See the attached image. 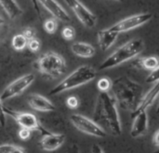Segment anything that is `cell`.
<instances>
[{
    "instance_id": "36",
    "label": "cell",
    "mask_w": 159,
    "mask_h": 153,
    "mask_svg": "<svg viewBox=\"0 0 159 153\" xmlns=\"http://www.w3.org/2000/svg\"><path fill=\"white\" fill-rule=\"evenodd\" d=\"M157 112L159 113V103H158V106H157Z\"/></svg>"
},
{
    "instance_id": "17",
    "label": "cell",
    "mask_w": 159,
    "mask_h": 153,
    "mask_svg": "<svg viewBox=\"0 0 159 153\" xmlns=\"http://www.w3.org/2000/svg\"><path fill=\"white\" fill-rule=\"evenodd\" d=\"M72 51L82 58H90L95 54V48L89 43L85 42H75L71 46Z\"/></svg>"
},
{
    "instance_id": "6",
    "label": "cell",
    "mask_w": 159,
    "mask_h": 153,
    "mask_svg": "<svg viewBox=\"0 0 159 153\" xmlns=\"http://www.w3.org/2000/svg\"><path fill=\"white\" fill-rule=\"evenodd\" d=\"M3 108H4L5 114L11 117L20 125V128H25V129H29L32 131H36V132L40 133L41 135L48 131L40 124L38 119L33 113L16 111V110L11 109V108H6V107H4Z\"/></svg>"
},
{
    "instance_id": "12",
    "label": "cell",
    "mask_w": 159,
    "mask_h": 153,
    "mask_svg": "<svg viewBox=\"0 0 159 153\" xmlns=\"http://www.w3.org/2000/svg\"><path fill=\"white\" fill-rule=\"evenodd\" d=\"M55 19L62 22H69L71 17L56 0H37Z\"/></svg>"
},
{
    "instance_id": "29",
    "label": "cell",
    "mask_w": 159,
    "mask_h": 153,
    "mask_svg": "<svg viewBox=\"0 0 159 153\" xmlns=\"http://www.w3.org/2000/svg\"><path fill=\"white\" fill-rule=\"evenodd\" d=\"M22 35H23V36H24L28 40H30V39H32V38L35 37L36 32H35V30H34L33 27H26V28H24V29H23V31H22Z\"/></svg>"
},
{
    "instance_id": "4",
    "label": "cell",
    "mask_w": 159,
    "mask_h": 153,
    "mask_svg": "<svg viewBox=\"0 0 159 153\" xmlns=\"http://www.w3.org/2000/svg\"><path fill=\"white\" fill-rule=\"evenodd\" d=\"M97 77V71L90 65H82L76 68L74 72L68 75L59 84H57L50 92V95H56L63 92L77 88L87 84Z\"/></svg>"
},
{
    "instance_id": "31",
    "label": "cell",
    "mask_w": 159,
    "mask_h": 153,
    "mask_svg": "<svg viewBox=\"0 0 159 153\" xmlns=\"http://www.w3.org/2000/svg\"><path fill=\"white\" fill-rule=\"evenodd\" d=\"M66 153H79V149L75 144H73L67 149Z\"/></svg>"
},
{
    "instance_id": "28",
    "label": "cell",
    "mask_w": 159,
    "mask_h": 153,
    "mask_svg": "<svg viewBox=\"0 0 159 153\" xmlns=\"http://www.w3.org/2000/svg\"><path fill=\"white\" fill-rule=\"evenodd\" d=\"M33 132H34V131L29 130V129L20 128V130L19 131L18 135H19V137H20L21 140H23V141H27V140H29V139L32 137Z\"/></svg>"
},
{
    "instance_id": "27",
    "label": "cell",
    "mask_w": 159,
    "mask_h": 153,
    "mask_svg": "<svg viewBox=\"0 0 159 153\" xmlns=\"http://www.w3.org/2000/svg\"><path fill=\"white\" fill-rule=\"evenodd\" d=\"M66 106L70 108V109H75L78 108L79 106V99L76 96H69L66 99Z\"/></svg>"
},
{
    "instance_id": "37",
    "label": "cell",
    "mask_w": 159,
    "mask_h": 153,
    "mask_svg": "<svg viewBox=\"0 0 159 153\" xmlns=\"http://www.w3.org/2000/svg\"><path fill=\"white\" fill-rule=\"evenodd\" d=\"M115 1H117V2H123V0H115Z\"/></svg>"
},
{
    "instance_id": "19",
    "label": "cell",
    "mask_w": 159,
    "mask_h": 153,
    "mask_svg": "<svg viewBox=\"0 0 159 153\" xmlns=\"http://www.w3.org/2000/svg\"><path fill=\"white\" fill-rule=\"evenodd\" d=\"M136 64H137V66L141 68L152 71L159 65V58L155 55L145 57V58H141V59H138Z\"/></svg>"
},
{
    "instance_id": "15",
    "label": "cell",
    "mask_w": 159,
    "mask_h": 153,
    "mask_svg": "<svg viewBox=\"0 0 159 153\" xmlns=\"http://www.w3.org/2000/svg\"><path fill=\"white\" fill-rule=\"evenodd\" d=\"M118 36H119V33L113 30L111 27L108 29H103V30L99 31L97 34V36H98V42H99V46L101 50L103 51L109 50L116 41Z\"/></svg>"
},
{
    "instance_id": "32",
    "label": "cell",
    "mask_w": 159,
    "mask_h": 153,
    "mask_svg": "<svg viewBox=\"0 0 159 153\" xmlns=\"http://www.w3.org/2000/svg\"><path fill=\"white\" fill-rule=\"evenodd\" d=\"M91 153H104V151H102V149L99 145L94 144L92 146V149H91Z\"/></svg>"
},
{
    "instance_id": "34",
    "label": "cell",
    "mask_w": 159,
    "mask_h": 153,
    "mask_svg": "<svg viewBox=\"0 0 159 153\" xmlns=\"http://www.w3.org/2000/svg\"><path fill=\"white\" fill-rule=\"evenodd\" d=\"M153 141H154V144L155 146L158 147L159 148V130H157L154 136V138H153Z\"/></svg>"
},
{
    "instance_id": "30",
    "label": "cell",
    "mask_w": 159,
    "mask_h": 153,
    "mask_svg": "<svg viewBox=\"0 0 159 153\" xmlns=\"http://www.w3.org/2000/svg\"><path fill=\"white\" fill-rule=\"evenodd\" d=\"M4 108V106H3L2 100L0 98V125L2 127H4L5 124H6V114L4 112V108Z\"/></svg>"
},
{
    "instance_id": "18",
    "label": "cell",
    "mask_w": 159,
    "mask_h": 153,
    "mask_svg": "<svg viewBox=\"0 0 159 153\" xmlns=\"http://www.w3.org/2000/svg\"><path fill=\"white\" fill-rule=\"evenodd\" d=\"M0 6L10 20L17 19L22 13L21 8L16 0H0Z\"/></svg>"
},
{
    "instance_id": "1",
    "label": "cell",
    "mask_w": 159,
    "mask_h": 153,
    "mask_svg": "<svg viewBox=\"0 0 159 153\" xmlns=\"http://www.w3.org/2000/svg\"><path fill=\"white\" fill-rule=\"evenodd\" d=\"M93 121L105 132L118 136L122 134V126L117 111V104L112 93L102 92L97 99Z\"/></svg>"
},
{
    "instance_id": "38",
    "label": "cell",
    "mask_w": 159,
    "mask_h": 153,
    "mask_svg": "<svg viewBox=\"0 0 159 153\" xmlns=\"http://www.w3.org/2000/svg\"><path fill=\"white\" fill-rule=\"evenodd\" d=\"M154 153H159V150H157V151H155V152Z\"/></svg>"
},
{
    "instance_id": "16",
    "label": "cell",
    "mask_w": 159,
    "mask_h": 153,
    "mask_svg": "<svg viewBox=\"0 0 159 153\" xmlns=\"http://www.w3.org/2000/svg\"><path fill=\"white\" fill-rule=\"evenodd\" d=\"M147 130H148V116L146 111H143L134 118V122L130 131V136L135 138L146 134Z\"/></svg>"
},
{
    "instance_id": "25",
    "label": "cell",
    "mask_w": 159,
    "mask_h": 153,
    "mask_svg": "<svg viewBox=\"0 0 159 153\" xmlns=\"http://www.w3.org/2000/svg\"><path fill=\"white\" fill-rule=\"evenodd\" d=\"M27 47L32 52H37L41 48V42L37 37H34V38L28 40Z\"/></svg>"
},
{
    "instance_id": "2",
    "label": "cell",
    "mask_w": 159,
    "mask_h": 153,
    "mask_svg": "<svg viewBox=\"0 0 159 153\" xmlns=\"http://www.w3.org/2000/svg\"><path fill=\"white\" fill-rule=\"evenodd\" d=\"M113 95L116 104L124 110L133 112L143 97V87L127 77L112 80Z\"/></svg>"
},
{
    "instance_id": "11",
    "label": "cell",
    "mask_w": 159,
    "mask_h": 153,
    "mask_svg": "<svg viewBox=\"0 0 159 153\" xmlns=\"http://www.w3.org/2000/svg\"><path fill=\"white\" fill-rule=\"evenodd\" d=\"M65 142V136L62 134H54L47 131L41 135L39 148L44 151H55L60 149Z\"/></svg>"
},
{
    "instance_id": "10",
    "label": "cell",
    "mask_w": 159,
    "mask_h": 153,
    "mask_svg": "<svg viewBox=\"0 0 159 153\" xmlns=\"http://www.w3.org/2000/svg\"><path fill=\"white\" fill-rule=\"evenodd\" d=\"M74 11L77 19L88 28H93L97 23L96 16L79 0H64Z\"/></svg>"
},
{
    "instance_id": "35",
    "label": "cell",
    "mask_w": 159,
    "mask_h": 153,
    "mask_svg": "<svg viewBox=\"0 0 159 153\" xmlns=\"http://www.w3.org/2000/svg\"><path fill=\"white\" fill-rule=\"evenodd\" d=\"M4 23H5V20H4V19H3V18L0 16V26H2Z\"/></svg>"
},
{
    "instance_id": "5",
    "label": "cell",
    "mask_w": 159,
    "mask_h": 153,
    "mask_svg": "<svg viewBox=\"0 0 159 153\" xmlns=\"http://www.w3.org/2000/svg\"><path fill=\"white\" fill-rule=\"evenodd\" d=\"M35 69L44 77L58 79L67 70L64 58L55 52H48L40 56L34 63Z\"/></svg>"
},
{
    "instance_id": "23",
    "label": "cell",
    "mask_w": 159,
    "mask_h": 153,
    "mask_svg": "<svg viewBox=\"0 0 159 153\" xmlns=\"http://www.w3.org/2000/svg\"><path fill=\"white\" fill-rule=\"evenodd\" d=\"M112 80L108 78H102L97 84L98 89L100 90V92H109L112 88Z\"/></svg>"
},
{
    "instance_id": "8",
    "label": "cell",
    "mask_w": 159,
    "mask_h": 153,
    "mask_svg": "<svg viewBox=\"0 0 159 153\" xmlns=\"http://www.w3.org/2000/svg\"><path fill=\"white\" fill-rule=\"evenodd\" d=\"M34 79L35 77L33 74H27L15 79L5 88V90L0 95L1 100L6 101L20 95L34 81Z\"/></svg>"
},
{
    "instance_id": "33",
    "label": "cell",
    "mask_w": 159,
    "mask_h": 153,
    "mask_svg": "<svg viewBox=\"0 0 159 153\" xmlns=\"http://www.w3.org/2000/svg\"><path fill=\"white\" fill-rule=\"evenodd\" d=\"M31 2H32V4H33V6H34V10H35V11L37 12V14L40 16L41 12H40V8H39V5H38V1H37V0H31Z\"/></svg>"
},
{
    "instance_id": "26",
    "label": "cell",
    "mask_w": 159,
    "mask_h": 153,
    "mask_svg": "<svg viewBox=\"0 0 159 153\" xmlns=\"http://www.w3.org/2000/svg\"><path fill=\"white\" fill-rule=\"evenodd\" d=\"M157 80H159V65L157 68H155L154 70H152V72L145 79V82L146 83H153V82H157Z\"/></svg>"
},
{
    "instance_id": "3",
    "label": "cell",
    "mask_w": 159,
    "mask_h": 153,
    "mask_svg": "<svg viewBox=\"0 0 159 153\" xmlns=\"http://www.w3.org/2000/svg\"><path fill=\"white\" fill-rule=\"evenodd\" d=\"M145 45L142 38L132 39L123 46L119 47L109 57H107L100 65V70L116 67L129 60L135 58L144 50Z\"/></svg>"
},
{
    "instance_id": "13",
    "label": "cell",
    "mask_w": 159,
    "mask_h": 153,
    "mask_svg": "<svg viewBox=\"0 0 159 153\" xmlns=\"http://www.w3.org/2000/svg\"><path fill=\"white\" fill-rule=\"evenodd\" d=\"M159 94V80H157L155 85L149 90V92L142 97L139 105L137 106L136 109L131 112L130 117L132 119H134L139 113L143 112V111H146V109L154 103V101L156 100V98L157 97V95Z\"/></svg>"
},
{
    "instance_id": "24",
    "label": "cell",
    "mask_w": 159,
    "mask_h": 153,
    "mask_svg": "<svg viewBox=\"0 0 159 153\" xmlns=\"http://www.w3.org/2000/svg\"><path fill=\"white\" fill-rule=\"evenodd\" d=\"M61 36L65 40H73L75 36V30L73 26L67 25L61 30Z\"/></svg>"
},
{
    "instance_id": "22",
    "label": "cell",
    "mask_w": 159,
    "mask_h": 153,
    "mask_svg": "<svg viewBox=\"0 0 159 153\" xmlns=\"http://www.w3.org/2000/svg\"><path fill=\"white\" fill-rule=\"evenodd\" d=\"M44 30L50 35H53L56 33L57 29H58V20L55 19L54 17L48 19L47 21H45L44 24H43Z\"/></svg>"
},
{
    "instance_id": "20",
    "label": "cell",
    "mask_w": 159,
    "mask_h": 153,
    "mask_svg": "<svg viewBox=\"0 0 159 153\" xmlns=\"http://www.w3.org/2000/svg\"><path fill=\"white\" fill-rule=\"evenodd\" d=\"M12 47L15 50H22L27 47L28 44V39L22 35V34H18L13 36L12 38Z\"/></svg>"
},
{
    "instance_id": "7",
    "label": "cell",
    "mask_w": 159,
    "mask_h": 153,
    "mask_svg": "<svg viewBox=\"0 0 159 153\" xmlns=\"http://www.w3.org/2000/svg\"><path fill=\"white\" fill-rule=\"evenodd\" d=\"M70 122L78 131L95 136V137H105L107 133L93 120H90L80 114H73L70 117Z\"/></svg>"
},
{
    "instance_id": "14",
    "label": "cell",
    "mask_w": 159,
    "mask_h": 153,
    "mask_svg": "<svg viewBox=\"0 0 159 153\" xmlns=\"http://www.w3.org/2000/svg\"><path fill=\"white\" fill-rule=\"evenodd\" d=\"M28 104L30 108L35 111L51 112V111H55L56 109L55 106L48 98L36 93L31 94L28 97Z\"/></svg>"
},
{
    "instance_id": "21",
    "label": "cell",
    "mask_w": 159,
    "mask_h": 153,
    "mask_svg": "<svg viewBox=\"0 0 159 153\" xmlns=\"http://www.w3.org/2000/svg\"><path fill=\"white\" fill-rule=\"evenodd\" d=\"M0 153H27V151L20 146L5 144L0 146Z\"/></svg>"
},
{
    "instance_id": "9",
    "label": "cell",
    "mask_w": 159,
    "mask_h": 153,
    "mask_svg": "<svg viewBox=\"0 0 159 153\" xmlns=\"http://www.w3.org/2000/svg\"><path fill=\"white\" fill-rule=\"evenodd\" d=\"M153 18L152 13H141V14H136L128 18H125L113 26L111 28L117 33H123V32H128L130 30H133L141 25H143L144 23L148 22L151 21Z\"/></svg>"
}]
</instances>
